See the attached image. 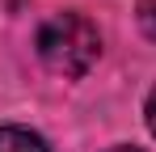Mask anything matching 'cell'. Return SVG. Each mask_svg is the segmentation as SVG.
Masks as SVG:
<instances>
[{
	"label": "cell",
	"mask_w": 156,
	"mask_h": 152,
	"mask_svg": "<svg viewBox=\"0 0 156 152\" xmlns=\"http://www.w3.org/2000/svg\"><path fill=\"white\" fill-rule=\"evenodd\" d=\"M97 55H101V34H97V25L89 21V17H80V13H55L38 30V59L55 76L80 80L97 63Z\"/></svg>",
	"instance_id": "1"
},
{
	"label": "cell",
	"mask_w": 156,
	"mask_h": 152,
	"mask_svg": "<svg viewBox=\"0 0 156 152\" xmlns=\"http://www.w3.org/2000/svg\"><path fill=\"white\" fill-rule=\"evenodd\" d=\"M0 152H55V148L30 127H0Z\"/></svg>",
	"instance_id": "2"
},
{
	"label": "cell",
	"mask_w": 156,
	"mask_h": 152,
	"mask_svg": "<svg viewBox=\"0 0 156 152\" xmlns=\"http://www.w3.org/2000/svg\"><path fill=\"white\" fill-rule=\"evenodd\" d=\"M144 118H148V131L156 135V89L148 93V106H144Z\"/></svg>",
	"instance_id": "3"
},
{
	"label": "cell",
	"mask_w": 156,
	"mask_h": 152,
	"mask_svg": "<svg viewBox=\"0 0 156 152\" xmlns=\"http://www.w3.org/2000/svg\"><path fill=\"white\" fill-rule=\"evenodd\" d=\"M110 152H144V148H135V144H114Z\"/></svg>",
	"instance_id": "4"
}]
</instances>
